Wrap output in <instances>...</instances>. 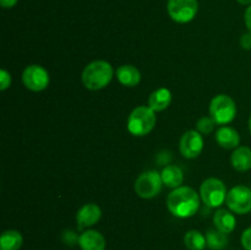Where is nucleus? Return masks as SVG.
<instances>
[{
  "instance_id": "nucleus-1",
  "label": "nucleus",
  "mask_w": 251,
  "mask_h": 250,
  "mask_svg": "<svg viewBox=\"0 0 251 250\" xmlns=\"http://www.w3.org/2000/svg\"><path fill=\"white\" fill-rule=\"evenodd\" d=\"M167 207L178 218L193 217L200 208V196L190 186H179L167 198Z\"/></svg>"
},
{
  "instance_id": "nucleus-2",
  "label": "nucleus",
  "mask_w": 251,
  "mask_h": 250,
  "mask_svg": "<svg viewBox=\"0 0 251 250\" xmlns=\"http://www.w3.org/2000/svg\"><path fill=\"white\" fill-rule=\"evenodd\" d=\"M113 75L114 71L108 61L95 60L83 69L81 78L86 88L91 91H98L109 85Z\"/></svg>"
},
{
  "instance_id": "nucleus-3",
  "label": "nucleus",
  "mask_w": 251,
  "mask_h": 250,
  "mask_svg": "<svg viewBox=\"0 0 251 250\" xmlns=\"http://www.w3.org/2000/svg\"><path fill=\"white\" fill-rule=\"evenodd\" d=\"M156 122V112L147 105H140L130 113L127 130L134 136H145L153 130Z\"/></svg>"
},
{
  "instance_id": "nucleus-4",
  "label": "nucleus",
  "mask_w": 251,
  "mask_h": 250,
  "mask_svg": "<svg viewBox=\"0 0 251 250\" xmlns=\"http://www.w3.org/2000/svg\"><path fill=\"white\" fill-rule=\"evenodd\" d=\"M237 104L227 95H217L210 103V117L218 125H227L235 119Z\"/></svg>"
},
{
  "instance_id": "nucleus-5",
  "label": "nucleus",
  "mask_w": 251,
  "mask_h": 250,
  "mask_svg": "<svg viewBox=\"0 0 251 250\" xmlns=\"http://www.w3.org/2000/svg\"><path fill=\"white\" fill-rule=\"evenodd\" d=\"M227 188L222 180L217 178H208L200 186V198L208 207H220L227 199Z\"/></svg>"
},
{
  "instance_id": "nucleus-6",
  "label": "nucleus",
  "mask_w": 251,
  "mask_h": 250,
  "mask_svg": "<svg viewBox=\"0 0 251 250\" xmlns=\"http://www.w3.org/2000/svg\"><path fill=\"white\" fill-rule=\"evenodd\" d=\"M162 185L163 181H162L161 173L157 171H147L137 176L134 189L140 198L153 199L161 193Z\"/></svg>"
},
{
  "instance_id": "nucleus-7",
  "label": "nucleus",
  "mask_w": 251,
  "mask_h": 250,
  "mask_svg": "<svg viewBox=\"0 0 251 250\" xmlns=\"http://www.w3.org/2000/svg\"><path fill=\"white\" fill-rule=\"evenodd\" d=\"M167 10L176 24H188L195 19L199 11L198 0H168Z\"/></svg>"
},
{
  "instance_id": "nucleus-8",
  "label": "nucleus",
  "mask_w": 251,
  "mask_h": 250,
  "mask_svg": "<svg viewBox=\"0 0 251 250\" xmlns=\"http://www.w3.org/2000/svg\"><path fill=\"white\" fill-rule=\"evenodd\" d=\"M228 208L238 215L251 212V189L245 185H237L230 189L226 199Z\"/></svg>"
},
{
  "instance_id": "nucleus-9",
  "label": "nucleus",
  "mask_w": 251,
  "mask_h": 250,
  "mask_svg": "<svg viewBox=\"0 0 251 250\" xmlns=\"http://www.w3.org/2000/svg\"><path fill=\"white\" fill-rule=\"evenodd\" d=\"M22 82L33 92H41L49 85V73L41 65H28L22 73Z\"/></svg>"
},
{
  "instance_id": "nucleus-10",
  "label": "nucleus",
  "mask_w": 251,
  "mask_h": 250,
  "mask_svg": "<svg viewBox=\"0 0 251 250\" xmlns=\"http://www.w3.org/2000/svg\"><path fill=\"white\" fill-rule=\"evenodd\" d=\"M179 150L183 157L188 159L196 158L200 156L203 150V137L202 134L198 130H189L181 136Z\"/></svg>"
},
{
  "instance_id": "nucleus-11",
  "label": "nucleus",
  "mask_w": 251,
  "mask_h": 250,
  "mask_svg": "<svg viewBox=\"0 0 251 250\" xmlns=\"http://www.w3.org/2000/svg\"><path fill=\"white\" fill-rule=\"evenodd\" d=\"M102 217V210L96 203H85L76 213L78 229H85L95 225Z\"/></svg>"
},
{
  "instance_id": "nucleus-12",
  "label": "nucleus",
  "mask_w": 251,
  "mask_h": 250,
  "mask_svg": "<svg viewBox=\"0 0 251 250\" xmlns=\"http://www.w3.org/2000/svg\"><path fill=\"white\" fill-rule=\"evenodd\" d=\"M78 245L81 250H105V238L98 230L87 229L80 234Z\"/></svg>"
},
{
  "instance_id": "nucleus-13",
  "label": "nucleus",
  "mask_w": 251,
  "mask_h": 250,
  "mask_svg": "<svg viewBox=\"0 0 251 250\" xmlns=\"http://www.w3.org/2000/svg\"><path fill=\"white\" fill-rule=\"evenodd\" d=\"M216 141L221 147L226 150H233L239 147L240 135L234 127L232 126H221L216 131Z\"/></svg>"
},
{
  "instance_id": "nucleus-14",
  "label": "nucleus",
  "mask_w": 251,
  "mask_h": 250,
  "mask_svg": "<svg viewBox=\"0 0 251 250\" xmlns=\"http://www.w3.org/2000/svg\"><path fill=\"white\" fill-rule=\"evenodd\" d=\"M115 75H117L118 81L127 87H135L141 81V73L139 71V69L134 65H129V64L119 66L115 71Z\"/></svg>"
},
{
  "instance_id": "nucleus-15",
  "label": "nucleus",
  "mask_w": 251,
  "mask_h": 250,
  "mask_svg": "<svg viewBox=\"0 0 251 250\" xmlns=\"http://www.w3.org/2000/svg\"><path fill=\"white\" fill-rule=\"evenodd\" d=\"M213 223L216 225V229L221 230L226 234L232 233L237 227V220H235L234 215L226 208L216 211L215 216H213Z\"/></svg>"
},
{
  "instance_id": "nucleus-16",
  "label": "nucleus",
  "mask_w": 251,
  "mask_h": 250,
  "mask_svg": "<svg viewBox=\"0 0 251 250\" xmlns=\"http://www.w3.org/2000/svg\"><path fill=\"white\" fill-rule=\"evenodd\" d=\"M172 103V92L168 88H157L151 93L149 98V107L154 112H163L164 109L171 105Z\"/></svg>"
},
{
  "instance_id": "nucleus-17",
  "label": "nucleus",
  "mask_w": 251,
  "mask_h": 250,
  "mask_svg": "<svg viewBox=\"0 0 251 250\" xmlns=\"http://www.w3.org/2000/svg\"><path fill=\"white\" fill-rule=\"evenodd\" d=\"M230 163L238 172H247L251 168V150L247 146H239L233 151Z\"/></svg>"
},
{
  "instance_id": "nucleus-18",
  "label": "nucleus",
  "mask_w": 251,
  "mask_h": 250,
  "mask_svg": "<svg viewBox=\"0 0 251 250\" xmlns=\"http://www.w3.org/2000/svg\"><path fill=\"white\" fill-rule=\"evenodd\" d=\"M161 176L164 185L171 189L179 188L184 181V173L181 168L178 166H173V164L164 167L161 173Z\"/></svg>"
},
{
  "instance_id": "nucleus-19",
  "label": "nucleus",
  "mask_w": 251,
  "mask_h": 250,
  "mask_svg": "<svg viewBox=\"0 0 251 250\" xmlns=\"http://www.w3.org/2000/svg\"><path fill=\"white\" fill-rule=\"evenodd\" d=\"M24 244V237L16 229H7L0 237V250H20Z\"/></svg>"
},
{
  "instance_id": "nucleus-20",
  "label": "nucleus",
  "mask_w": 251,
  "mask_h": 250,
  "mask_svg": "<svg viewBox=\"0 0 251 250\" xmlns=\"http://www.w3.org/2000/svg\"><path fill=\"white\" fill-rule=\"evenodd\" d=\"M184 244L189 250H203L207 245L206 235H203L200 230L191 229L184 235Z\"/></svg>"
},
{
  "instance_id": "nucleus-21",
  "label": "nucleus",
  "mask_w": 251,
  "mask_h": 250,
  "mask_svg": "<svg viewBox=\"0 0 251 250\" xmlns=\"http://www.w3.org/2000/svg\"><path fill=\"white\" fill-rule=\"evenodd\" d=\"M206 242L207 247L212 250H222L227 247L228 237L226 233L218 229H210L206 233Z\"/></svg>"
},
{
  "instance_id": "nucleus-22",
  "label": "nucleus",
  "mask_w": 251,
  "mask_h": 250,
  "mask_svg": "<svg viewBox=\"0 0 251 250\" xmlns=\"http://www.w3.org/2000/svg\"><path fill=\"white\" fill-rule=\"evenodd\" d=\"M216 122L211 117H202L196 123V130L202 135H208L215 130Z\"/></svg>"
},
{
  "instance_id": "nucleus-23",
  "label": "nucleus",
  "mask_w": 251,
  "mask_h": 250,
  "mask_svg": "<svg viewBox=\"0 0 251 250\" xmlns=\"http://www.w3.org/2000/svg\"><path fill=\"white\" fill-rule=\"evenodd\" d=\"M61 239H63V242L65 243L66 245L74 247V245L78 243L80 237H78L75 232H73V230H65V232L63 233V235H61Z\"/></svg>"
},
{
  "instance_id": "nucleus-24",
  "label": "nucleus",
  "mask_w": 251,
  "mask_h": 250,
  "mask_svg": "<svg viewBox=\"0 0 251 250\" xmlns=\"http://www.w3.org/2000/svg\"><path fill=\"white\" fill-rule=\"evenodd\" d=\"M10 85H11V75H10V73H7L6 70L2 69L0 71V90H7L10 87Z\"/></svg>"
},
{
  "instance_id": "nucleus-25",
  "label": "nucleus",
  "mask_w": 251,
  "mask_h": 250,
  "mask_svg": "<svg viewBox=\"0 0 251 250\" xmlns=\"http://www.w3.org/2000/svg\"><path fill=\"white\" fill-rule=\"evenodd\" d=\"M240 242H242L243 248H244L245 250H251V227L247 228V229L242 233Z\"/></svg>"
},
{
  "instance_id": "nucleus-26",
  "label": "nucleus",
  "mask_w": 251,
  "mask_h": 250,
  "mask_svg": "<svg viewBox=\"0 0 251 250\" xmlns=\"http://www.w3.org/2000/svg\"><path fill=\"white\" fill-rule=\"evenodd\" d=\"M240 46L245 50H250L251 49V32L244 33L240 37Z\"/></svg>"
},
{
  "instance_id": "nucleus-27",
  "label": "nucleus",
  "mask_w": 251,
  "mask_h": 250,
  "mask_svg": "<svg viewBox=\"0 0 251 250\" xmlns=\"http://www.w3.org/2000/svg\"><path fill=\"white\" fill-rule=\"evenodd\" d=\"M244 21H245V25H247L248 29H249V32H251V5L247 10H245Z\"/></svg>"
},
{
  "instance_id": "nucleus-28",
  "label": "nucleus",
  "mask_w": 251,
  "mask_h": 250,
  "mask_svg": "<svg viewBox=\"0 0 251 250\" xmlns=\"http://www.w3.org/2000/svg\"><path fill=\"white\" fill-rule=\"evenodd\" d=\"M19 0H0V5H1L4 9H11L15 5L17 4Z\"/></svg>"
},
{
  "instance_id": "nucleus-29",
  "label": "nucleus",
  "mask_w": 251,
  "mask_h": 250,
  "mask_svg": "<svg viewBox=\"0 0 251 250\" xmlns=\"http://www.w3.org/2000/svg\"><path fill=\"white\" fill-rule=\"evenodd\" d=\"M238 2H239V4H242V5H251V0H237Z\"/></svg>"
},
{
  "instance_id": "nucleus-30",
  "label": "nucleus",
  "mask_w": 251,
  "mask_h": 250,
  "mask_svg": "<svg viewBox=\"0 0 251 250\" xmlns=\"http://www.w3.org/2000/svg\"><path fill=\"white\" fill-rule=\"evenodd\" d=\"M249 130H250V132H251V115H250V118H249Z\"/></svg>"
}]
</instances>
